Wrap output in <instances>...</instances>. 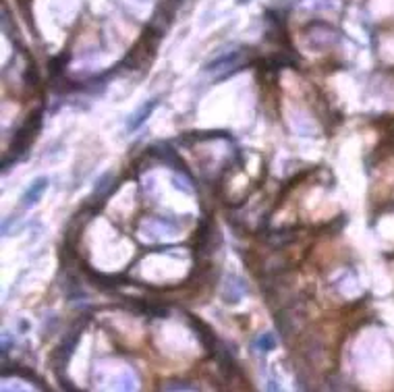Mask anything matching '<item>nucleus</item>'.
<instances>
[{
	"label": "nucleus",
	"instance_id": "nucleus-4",
	"mask_svg": "<svg viewBox=\"0 0 394 392\" xmlns=\"http://www.w3.org/2000/svg\"><path fill=\"white\" fill-rule=\"evenodd\" d=\"M46 187H48V179H36L31 185H29V189L25 191V195H23V203L25 206H33L40 197H42V193L46 191Z\"/></svg>",
	"mask_w": 394,
	"mask_h": 392
},
{
	"label": "nucleus",
	"instance_id": "nucleus-1",
	"mask_svg": "<svg viewBox=\"0 0 394 392\" xmlns=\"http://www.w3.org/2000/svg\"><path fill=\"white\" fill-rule=\"evenodd\" d=\"M40 129H42V110H36L25 121V125L15 133V137L11 141V149L9 151L13 154V162L25 154L27 147L31 145V141L36 139V135L40 133Z\"/></svg>",
	"mask_w": 394,
	"mask_h": 392
},
{
	"label": "nucleus",
	"instance_id": "nucleus-5",
	"mask_svg": "<svg viewBox=\"0 0 394 392\" xmlns=\"http://www.w3.org/2000/svg\"><path fill=\"white\" fill-rule=\"evenodd\" d=\"M237 3H239V5H245V3H247V0H237Z\"/></svg>",
	"mask_w": 394,
	"mask_h": 392
},
{
	"label": "nucleus",
	"instance_id": "nucleus-3",
	"mask_svg": "<svg viewBox=\"0 0 394 392\" xmlns=\"http://www.w3.org/2000/svg\"><path fill=\"white\" fill-rule=\"evenodd\" d=\"M156 102H158V100H149V102H145V106H139V108H137V112H133L131 118H129L127 129H129V131H135L137 127H139V125L145 121V118L151 114V110L156 108Z\"/></svg>",
	"mask_w": 394,
	"mask_h": 392
},
{
	"label": "nucleus",
	"instance_id": "nucleus-2",
	"mask_svg": "<svg viewBox=\"0 0 394 392\" xmlns=\"http://www.w3.org/2000/svg\"><path fill=\"white\" fill-rule=\"evenodd\" d=\"M189 322H191V326L197 330V338L201 340V345L208 349L210 353H216V336H214V332H212V328L210 326H205L203 322H199L197 318H193V316H189Z\"/></svg>",
	"mask_w": 394,
	"mask_h": 392
}]
</instances>
